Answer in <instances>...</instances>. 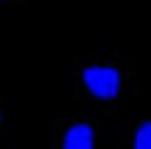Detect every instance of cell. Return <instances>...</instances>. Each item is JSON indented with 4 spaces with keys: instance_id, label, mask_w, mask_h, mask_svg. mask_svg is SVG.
Listing matches in <instances>:
<instances>
[{
    "instance_id": "277c9868",
    "label": "cell",
    "mask_w": 151,
    "mask_h": 149,
    "mask_svg": "<svg viewBox=\"0 0 151 149\" xmlns=\"http://www.w3.org/2000/svg\"><path fill=\"white\" fill-rule=\"evenodd\" d=\"M3 124H6V110H3V104H0V129H3Z\"/></svg>"
},
{
    "instance_id": "6da1fadb",
    "label": "cell",
    "mask_w": 151,
    "mask_h": 149,
    "mask_svg": "<svg viewBox=\"0 0 151 149\" xmlns=\"http://www.w3.org/2000/svg\"><path fill=\"white\" fill-rule=\"evenodd\" d=\"M78 90L90 101L104 107H115L134 93V65L126 56L115 54H90L81 56L73 68Z\"/></svg>"
},
{
    "instance_id": "5b68a950",
    "label": "cell",
    "mask_w": 151,
    "mask_h": 149,
    "mask_svg": "<svg viewBox=\"0 0 151 149\" xmlns=\"http://www.w3.org/2000/svg\"><path fill=\"white\" fill-rule=\"evenodd\" d=\"M0 3H11V0H0Z\"/></svg>"
},
{
    "instance_id": "3957f363",
    "label": "cell",
    "mask_w": 151,
    "mask_h": 149,
    "mask_svg": "<svg viewBox=\"0 0 151 149\" xmlns=\"http://www.w3.org/2000/svg\"><path fill=\"white\" fill-rule=\"evenodd\" d=\"M126 149H151V116L134 121L129 141H126Z\"/></svg>"
},
{
    "instance_id": "7a4b0ae2",
    "label": "cell",
    "mask_w": 151,
    "mask_h": 149,
    "mask_svg": "<svg viewBox=\"0 0 151 149\" xmlns=\"http://www.w3.org/2000/svg\"><path fill=\"white\" fill-rule=\"evenodd\" d=\"M56 149H98V129L90 118H67L56 132Z\"/></svg>"
}]
</instances>
